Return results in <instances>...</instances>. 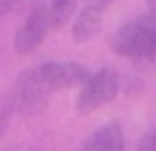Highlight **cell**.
<instances>
[{
    "instance_id": "6da1fadb",
    "label": "cell",
    "mask_w": 156,
    "mask_h": 151,
    "mask_svg": "<svg viewBox=\"0 0 156 151\" xmlns=\"http://www.w3.org/2000/svg\"><path fill=\"white\" fill-rule=\"evenodd\" d=\"M111 50L131 61L156 63V20L143 16L125 23L111 36Z\"/></svg>"
},
{
    "instance_id": "7a4b0ae2",
    "label": "cell",
    "mask_w": 156,
    "mask_h": 151,
    "mask_svg": "<svg viewBox=\"0 0 156 151\" xmlns=\"http://www.w3.org/2000/svg\"><path fill=\"white\" fill-rule=\"evenodd\" d=\"M120 93V74L115 72L113 68H100L98 72H93L88 77L82 88H79V95L75 99V111L79 115H90L104 104H111V101L118 97Z\"/></svg>"
},
{
    "instance_id": "3957f363",
    "label": "cell",
    "mask_w": 156,
    "mask_h": 151,
    "mask_svg": "<svg viewBox=\"0 0 156 151\" xmlns=\"http://www.w3.org/2000/svg\"><path fill=\"white\" fill-rule=\"evenodd\" d=\"M50 93L52 90L41 81L39 70H25V72H20L14 86V106L23 115H39L45 111Z\"/></svg>"
},
{
    "instance_id": "277c9868",
    "label": "cell",
    "mask_w": 156,
    "mask_h": 151,
    "mask_svg": "<svg viewBox=\"0 0 156 151\" xmlns=\"http://www.w3.org/2000/svg\"><path fill=\"white\" fill-rule=\"evenodd\" d=\"M39 77L41 81L52 90H68V88H82L88 81V77L93 72H88V68L82 66L77 61H45L39 68Z\"/></svg>"
},
{
    "instance_id": "5b68a950",
    "label": "cell",
    "mask_w": 156,
    "mask_h": 151,
    "mask_svg": "<svg viewBox=\"0 0 156 151\" xmlns=\"http://www.w3.org/2000/svg\"><path fill=\"white\" fill-rule=\"evenodd\" d=\"M52 29L50 25V14L45 7H34L30 16L23 20L18 29L14 34V50L18 54H32L34 50H39L45 41L48 32Z\"/></svg>"
},
{
    "instance_id": "8992f818",
    "label": "cell",
    "mask_w": 156,
    "mask_h": 151,
    "mask_svg": "<svg viewBox=\"0 0 156 151\" xmlns=\"http://www.w3.org/2000/svg\"><path fill=\"white\" fill-rule=\"evenodd\" d=\"M84 151H125V133L115 122L102 124L84 142Z\"/></svg>"
},
{
    "instance_id": "52a82bcc",
    "label": "cell",
    "mask_w": 156,
    "mask_h": 151,
    "mask_svg": "<svg viewBox=\"0 0 156 151\" xmlns=\"http://www.w3.org/2000/svg\"><path fill=\"white\" fill-rule=\"evenodd\" d=\"M100 29H102V7L86 5L73 23V41L75 43H88L98 36Z\"/></svg>"
},
{
    "instance_id": "ba28073f",
    "label": "cell",
    "mask_w": 156,
    "mask_h": 151,
    "mask_svg": "<svg viewBox=\"0 0 156 151\" xmlns=\"http://www.w3.org/2000/svg\"><path fill=\"white\" fill-rule=\"evenodd\" d=\"M75 9H77V0H50L48 14H50L52 29H61L63 25L70 23V18L75 16Z\"/></svg>"
},
{
    "instance_id": "9c48e42d",
    "label": "cell",
    "mask_w": 156,
    "mask_h": 151,
    "mask_svg": "<svg viewBox=\"0 0 156 151\" xmlns=\"http://www.w3.org/2000/svg\"><path fill=\"white\" fill-rule=\"evenodd\" d=\"M138 151H156V129L147 131L138 142Z\"/></svg>"
},
{
    "instance_id": "30bf717a",
    "label": "cell",
    "mask_w": 156,
    "mask_h": 151,
    "mask_svg": "<svg viewBox=\"0 0 156 151\" xmlns=\"http://www.w3.org/2000/svg\"><path fill=\"white\" fill-rule=\"evenodd\" d=\"M16 2H18V0H0V16L9 14V12L16 7Z\"/></svg>"
},
{
    "instance_id": "8fae6325",
    "label": "cell",
    "mask_w": 156,
    "mask_h": 151,
    "mask_svg": "<svg viewBox=\"0 0 156 151\" xmlns=\"http://www.w3.org/2000/svg\"><path fill=\"white\" fill-rule=\"evenodd\" d=\"M145 5H147V16L156 20V0H145Z\"/></svg>"
},
{
    "instance_id": "7c38bea8",
    "label": "cell",
    "mask_w": 156,
    "mask_h": 151,
    "mask_svg": "<svg viewBox=\"0 0 156 151\" xmlns=\"http://www.w3.org/2000/svg\"><path fill=\"white\" fill-rule=\"evenodd\" d=\"M111 2H115V0H88V5H98V7H106Z\"/></svg>"
}]
</instances>
